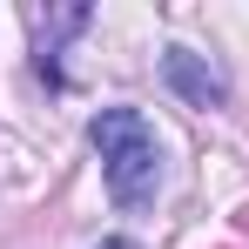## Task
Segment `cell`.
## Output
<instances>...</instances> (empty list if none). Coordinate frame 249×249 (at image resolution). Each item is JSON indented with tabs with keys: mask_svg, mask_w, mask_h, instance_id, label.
<instances>
[{
	"mask_svg": "<svg viewBox=\"0 0 249 249\" xmlns=\"http://www.w3.org/2000/svg\"><path fill=\"white\" fill-rule=\"evenodd\" d=\"M88 142L101 155L108 196L122 209H148L155 202V189H162V142H155V128L142 122L135 108H101L88 122Z\"/></svg>",
	"mask_w": 249,
	"mask_h": 249,
	"instance_id": "6da1fadb",
	"label": "cell"
},
{
	"mask_svg": "<svg viewBox=\"0 0 249 249\" xmlns=\"http://www.w3.org/2000/svg\"><path fill=\"white\" fill-rule=\"evenodd\" d=\"M162 81L175 88L189 108H222V101H229L222 68H215L209 54H196V47H168V54H162Z\"/></svg>",
	"mask_w": 249,
	"mask_h": 249,
	"instance_id": "7a4b0ae2",
	"label": "cell"
},
{
	"mask_svg": "<svg viewBox=\"0 0 249 249\" xmlns=\"http://www.w3.org/2000/svg\"><path fill=\"white\" fill-rule=\"evenodd\" d=\"M74 27H88V7H34V61L54 88H61V41Z\"/></svg>",
	"mask_w": 249,
	"mask_h": 249,
	"instance_id": "3957f363",
	"label": "cell"
},
{
	"mask_svg": "<svg viewBox=\"0 0 249 249\" xmlns=\"http://www.w3.org/2000/svg\"><path fill=\"white\" fill-rule=\"evenodd\" d=\"M101 249H128V243H101Z\"/></svg>",
	"mask_w": 249,
	"mask_h": 249,
	"instance_id": "277c9868",
	"label": "cell"
}]
</instances>
